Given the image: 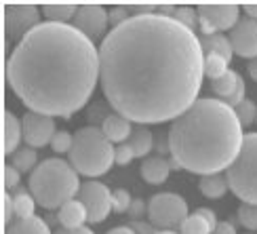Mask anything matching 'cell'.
Returning <instances> with one entry per match:
<instances>
[{
	"mask_svg": "<svg viewBox=\"0 0 257 234\" xmlns=\"http://www.w3.org/2000/svg\"><path fill=\"white\" fill-rule=\"evenodd\" d=\"M200 192L205 194L207 198H221L223 194L228 192V177L223 173H211V175H202L200 177Z\"/></svg>",
	"mask_w": 257,
	"mask_h": 234,
	"instance_id": "603a6c76",
	"label": "cell"
},
{
	"mask_svg": "<svg viewBox=\"0 0 257 234\" xmlns=\"http://www.w3.org/2000/svg\"><path fill=\"white\" fill-rule=\"evenodd\" d=\"M205 51L196 32L165 15H135L99 47V82L116 114L137 125L175 121L196 101Z\"/></svg>",
	"mask_w": 257,
	"mask_h": 234,
	"instance_id": "6da1fadb",
	"label": "cell"
},
{
	"mask_svg": "<svg viewBox=\"0 0 257 234\" xmlns=\"http://www.w3.org/2000/svg\"><path fill=\"white\" fill-rule=\"evenodd\" d=\"M3 11H5V32L9 40L21 42L32 30L40 26V11L36 5L7 3Z\"/></svg>",
	"mask_w": 257,
	"mask_h": 234,
	"instance_id": "9c48e42d",
	"label": "cell"
},
{
	"mask_svg": "<svg viewBox=\"0 0 257 234\" xmlns=\"http://www.w3.org/2000/svg\"><path fill=\"white\" fill-rule=\"evenodd\" d=\"M5 234H53L49 224L42 217H26V219H15L11 226H7Z\"/></svg>",
	"mask_w": 257,
	"mask_h": 234,
	"instance_id": "7402d4cb",
	"label": "cell"
},
{
	"mask_svg": "<svg viewBox=\"0 0 257 234\" xmlns=\"http://www.w3.org/2000/svg\"><path fill=\"white\" fill-rule=\"evenodd\" d=\"M228 63H230L228 59H223L221 55H215V53L205 55V76H209L211 80L221 78L228 72Z\"/></svg>",
	"mask_w": 257,
	"mask_h": 234,
	"instance_id": "83f0119b",
	"label": "cell"
},
{
	"mask_svg": "<svg viewBox=\"0 0 257 234\" xmlns=\"http://www.w3.org/2000/svg\"><path fill=\"white\" fill-rule=\"evenodd\" d=\"M80 188L78 171L61 158H47L30 175V194L45 209H61Z\"/></svg>",
	"mask_w": 257,
	"mask_h": 234,
	"instance_id": "277c9868",
	"label": "cell"
},
{
	"mask_svg": "<svg viewBox=\"0 0 257 234\" xmlns=\"http://www.w3.org/2000/svg\"><path fill=\"white\" fill-rule=\"evenodd\" d=\"M55 234H93V230L87 228V226H80V228H59Z\"/></svg>",
	"mask_w": 257,
	"mask_h": 234,
	"instance_id": "b9f144b4",
	"label": "cell"
},
{
	"mask_svg": "<svg viewBox=\"0 0 257 234\" xmlns=\"http://www.w3.org/2000/svg\"><path fill=\"white\" fill-rule=\"evenodd\" d=\"M40 11L53 24H68L70 19L76 17L78 5L76 3H45L40 7Z\"/></svg>",
	"mask_w": 257,
	"mask_h": 234,
	"instance_id": "ffe728a7",
	"label": "cell"
},
{
	"mask_svg": "<svg viewBox=\"0 0 257 234\" xmlns=\"http://www.w3.org/2000/svg\"><path fill=\"white\" fill-rule=\"evenodd\" d=\"M128 146L133 148L135 158H146L150 152L154 150V135L146 125L133 127V133L128 137Z\"/></svg>",
	"mask_w": 257,
	"mask_h": 234,
	"instance_id": "d6986e66",
	"label": "cell"
},
{
	"mask_svg": "<svg viewBox=\"0 0 257 234\" xmlns=\"http://www.w3.org/2000/svg\"><path fill=\"white\" fill-rule=\"evenodd\" d=\"M154 150L156 152H160V154H163V156H171V144H169V135L167 137H163V135H160V137H154Z\"/></svg>",
	"mask_w": 257,
	"mask_h": 234,
	"instance_id": "74e56055",
	"label": "cell"
},
{
	"mask_svg": "<svg viewBox=\"0 0 257 234\" xmlns=\"http://www.w3.org/2000/svg\"><path fill=\"white\" fill-rule=\"evenodd\" d=\"M144 213H148V205H146V200H142V198H133L131 207H128V215L135 217V219H139Z\"/></svg>",
	"mask_w": 257,
	"mask_h": 234,
	"instance_id": "8d00e7d4",
	"label": "cell"
},
{
	"mask_svg": "<svg viewBox=\"0 0 257 234\" xmlns=\"http://www.w3.org/2000/svg\"><path fill=\"white\" fill-rule=\"evenodd\" d=\"M156 234H179V232H173V230H158Z\"/></svg>",
	"mask_w": 257,
	"mask_h": 234,
	"instance_id": "bcb514c9",
	"label": "cell"
},
{
	"mask_svg": "<svg viewBox=\"0 0 257 234\" xmlns=\"http://www.w3.org/2000/svg\"><path fill=\"white\" fill-rule=\"evenodd\" d=\"M72 146H74V135L68 133V131H57L55 137H53V142H51L53 152H57V154L70 152V150H72Z\"/></svg>",
	"mask_w": 257,
	"mask_h": 234,
	"instance_id": "4dcf8cb0",
	"label": "cell"
},
{
	"mask_svg": "<svg viewBox=\"0 0 257 234\" xmlns=\"http://www.w3.org/2000/svg\"><path fill=\"white\" fill-rule=\"evenodd\" d=\"M133 158H135V152H133V148L128 144L116 146V154H114V163L116 165H128Z\"/></svg>",
	"mask_w": 257,
	"mask_h": 234,
	"instance_id": "e575fe53",
	"label": "cell"
},
{
	"mask_svg": "<svg viewBox=\"0 0 257 234\" xmlns=\"http://www.w3.org/2000/svg\"><path fill=\"white\" fill-rule=\"evenodd\" d=\"M196 211H198V213H200V215L205 217V219L209 221V224L213 226V230L217 228V224H219V221H217V215H215V211H211V209H207V207H200V209H196Z\"/></svg>",
	"mask_w": 257,
	"mask_h": 234,
	"instance_id": "ab89813d",
	"label": "cell"
},
{
	"mask_svg": "<svg viewBox=\"0 0 257 234\" xmlns=\"http://www.w3.org/2000/svg\"><path fill=\"white\" fill-rule=\"evenodd\" d=\"M213 93L217 95L221 101H226L230 108H236L240 101L247 99V89H244V80L234 70H228L221 78L211 82Z\"/></svg>",
	"mask_w": 257,
	"mask_h": 234,
	"instance_id": "5bb4252c",
	"label": "cell"
},
{
	"mask_svg": "<svg viewBox=\"0 0 257 234\" xmlns=\"http://www.w3.org/2000/svg\"><path fill=\"white\" fill-rule=\"evenodd\" d=\"M165 17H171V19L179 21L181 26H186L192 32L198 28V11L192 9V7H186V5H173L171 11H169V15H165Z\"/></svg>",
	"mask_w": 257,
	"mask_h": 234,
	"instance_id": "d4e9b609",
	"label": "cell"
},
{
	"mask_svg": "<svg viewBox=\"0 0 257 234\" xmlns=\"http://www.w3.org/2000/svg\"><path fill=\"white\" fill-rule=\"evenodd\" d=\"M108 24H110V13L101 5H78L76 17H74V26H76L84 36H89L91 40L103 36Z\"/></svg>",
	"mask_w": 257,
	"mask_h": 234,
	"instance_id": "7c38bea8",
	"label": "cell"
},
{
	"mask_svg": "<svg viewBox=\"0 0 257 234\" xmlns=\"http://www.w3.org/2000/svg\"><path fill=\"white\" fill-rule=\"evenodd\" d=\"M179 234H213V226L196 211V213L186 217V221L179 228Z\"/></svg>",
	"mask_w": 257,
	"mask_h": 234,
	"instance_id": "4316f807",
	"label": "cell"
},
{
	"mask_svg": "<svg viewBox=\"0 0 257 234\" xmlns=\"http://www.w3.org/2000/svg\"><path fill=\"white\" fill-rule=\"evenodd\" d=\"M105 234H137L131 226H118V228H112L110 232H105Z\"/></svg>",
	"mask_w": 257,
	"mask_h": 234,
	"instance_id": "ee69618b",
	"label": "cell"
},
{
	"mask_svg": "<svg viewBox=\"0 0 257 234\" xmlns=\"http://www.w3.org/2000/svg\"><path fill=\"white\" fill-rule=\"evenodd\" d=\"M11 165H13L19 173H32L38 167V154L34 148H19V150L11 156Z\"/></svg>",
	"mask_w": 257,
	"mask_h": 234,
	"instance_id": "cb8c5ba5",
	"label": "cell"
},
{
	"mask_svg": "<svg viewBox=\"0 0 257 234\" xmlns=\"http://www.w3.org/2000/svg\"><path fill=\"white\" fill-rule=\"evenodd\" d=\"M198 32L202 36L217 34L221 30H232L240 21L238 5H198Z\"/></svg>",
	"mask_w": 257,
	"mask_h": 234,
	"instance_id": "ba28073f",
	"label": "cell"
},
{
	"mask_svg": "<svg viewBox=\"0 0 257 234\" xmlns=\"http://www.w3.org/2000/svg\"><path fill=\"white\" fill-rule=\"evenodd\" d=\"M188 217V203L179 194L163 192L154 194L148 203V221L156 230L181 228Z\"/></svg>",
	"mask_w": 257,
	"mask_h": 234,
	"instance_id": "52a82bcc",
	"label": "cell"
},
{
	"mask_svg": "<svg viewBox=\"0 0 257 234\" xmlns=\"http://www.w3.org/2000/svg\"><path fill=\"white\" fill-rule=\"evenodd\" d=\"M249 76L257 82V59H251V63H249Z\"/></svg>",
	"mask_w": 257,
	"mask_h": 234,
	"instance_id": "f6af8a7d",
	"label": "cell"
},
{
	"mask_svg": "<svg viewBox=\"0 0 257 234\" xmlns=\"http://www.w3.org/2000/svg\"><path fill=\"white\" fill-rule=\"evenodd\" d=\"M131 228L137 232V234H156V228L152 226V224H150V221H133V224H131Z\"/></svg>",
	"mask_w": 257,
	"mask_h": 234,
	"instance_id": "f35d334b",
	"label": "cell"
},
{
	"mask_svg": "<svg viewBox=\"0 0 257 234\" xmlns=\"http://www.w3.org/2000/svg\"><path fill=\"white\" fill-rule=\"evenodd\" d=\"M171 171H173V169H171L169 158H165V156H150V158H144L142 167H139V173H142V177L146 179L148 184H152V186L163 184L165 179L169 177Z\"/></svg>",
	"mask_w": 257,
	"mask_h": 234,
	"instance_id": "9a60e30c",
	"label": "cell"
},
{
	"mask_svg": "<svg viewBox=\"0 0 257 234\" xmlns=\"http://www.w3.org/2000/svg\"><path fill=\"white\" fill-rule=\"evenodd\" d=\"M101 131L105 133V137L112 142V144H124L126 137H131L133 133V125L128 119H124V116L120 114H110L108 119L103 121L101 125Z\"/></svg>",
	"mask_w": 257,
	"mask_h": 234,
	"instance_id": "ac0fdd59",
	"label": "cell"
},
{
	"mask_svg": "<svg viewBox=\"0 0 257 234\" xmlns=\"http://www.w3.org/2000/svg\"><path fill=\"white\" fill-rule=\"evenodd\" d=\"M171 158L190 173L228 171L242 148V125L221 99L200 97L169 129Z\"/></svg>",
	"mask_w": 257,
	"mask_h": 234,
	"instance_id": "3957f363",
	"label": "cell"
},
{
	"mask_svg": "<svg viewBox=\"0 0 257 234\" xmlns=\"http://www.w3.org/2000/svg\"><path fill=\"white\" fill-rule=\"evenodd\" d=\"M228 186L242 203L257 205V133L244 135L236 161L226 171Z\"/></svg>",
	"mask_w": 257,
	"mask_h": 234,
	"instance_id": "8992f818",
	"label": "cell"
},
{
	"mask_svg": "<svg viewBox=\"0 0 257 234\" xmlns=\"http://www.w3.org/2000/svg\"><path fill=\"white\" fill-rule=\"evenodd\" d=\"M200 47L205 51V55H211V53H215V55H221L223 59H232V42L228 36L223 34H211V36H200Z\"/></svg>",
	"mask_w": 257,
	"mask_h": 234,
	"instance_id": "44dd1931",
	"label": "cell"
},
{
	"mask_svg": "<svg viewBox=\"0 0 257 234\" xmlns=\"http://www.w3.org/2000/svg\"><path fill=\"white\" fill-rule=\"evenodd\" d=\"M230 42H232V51L238 57L257 59V19L242 17L230 30Z\"/></svg>",
	"mask_w": 257,
	"mask_h": 234,
	"instance_id": "4fadbf2b",
	"label": "cell"
},
{
	"mask_svg": "<svg viewBox=\"0 0 257 234\" xmlns=\"http://www.w3.org/2000/svg\"><path fill=\"white\" fill-rule=\"evenodd\" d=\"M242 11H244V15H247V17L257 19V3H244Z\"/></svg>",
	"mask_w": 257,
	"mask_h": 234,
	"instance_id": "7bdbcfd3",
	"label": "cell"
},
{
	"mask_svg": "<svg viewBox=\"0 0 257 234\" xmlns=\"http://www.w3.org/2000/svg\"><path fill=\"white\" fill-rule=\"evenodd\" d=\"M255 123H257V119H255Z\"/></svg>",
	"mask_w": 257,
	"mask_h": 234,
	"instance_id": "7dc6e473",
	"label": "cell"
},
{
	"mask_svg": "<svg viewBox=\"0 0 257 234\" xmlns=\"http://www.w3.org/2000/svg\"><path fill=\"white\" fill-rule=\"evenodd\" d=\"M70 154V165L76 169L78 175L99 177L110 171L114 165L116 148L105 137L101 127H84L74 133V146Z\"/></svg>",
	"mask_w": 257,
	"mask_h": 234,
	"instance_id": "5b68a950",
	"label": "cell"
},
{
	"mask_svg": "<svg viewBox=\"0 0 257 234\" xmlns=\"http://www.w3.org/2000/svg\"><path fill=\"white\" fill-rule=\"evenodd\" d=\"M78 198L82 200V205L87 207V213H89V221L91 224H101V221L110 215L112 209V192L105 184L99 182H84Z\"/></svg>",
	"mask_w": 257,
	"mask_h": 234,
	"instance_id": "30bf717a",
	"label": "cell"
},
{
	"mask_svg": "<svg viewBox=\"0 0 257 234\" xmlns=\"http://www.w3.org/2000/svg\"><path fill=\"white\" fill-rule=\"evenodd\" d=\"M131 203H133V198H131V194H128L126 190L118 188V190H114L112 192V209L116 211V213H124V211H128Z\"/></svg>",
	"mask_w": 257,
	"mask_h": 234,
	"instance_id": "1f68e13d",
	"label": "cell"
},
{
	"mask_svg": "<svg viewBox=\"0 0 257 234\" xmlns=\"http://www.w3.org/2000/svg\"><path fill=\"white\" fill-rule=\"evenodd\" d=\"M57 219L61 228H80L84 226V221H89V213L80 198H72L59 209Z\"/></svg>",
	"mask_w": 257,
	"mask_h": 234,
	"instance_id": "2e32d148",
	"label": "cell"
},
{
	"mask_svg": "<svg viewBox=\"0 0 257 234\" xmlns=\"http://www.w3.org/2000/svg\"><path fill=\"white\" fill-rule=\"evenodd\" d=\"M24 140V125L13 112H5V133H3V146L5 154L13 156L19 150V142Z\"/></svg>",
	"mask_w": 257,
	"mask_h": 234,
	"instance_id": "e0dca14e",
	"label": "cell"
},
{
	"mask_svg": "<svg viewBox=\"0 0 257 234\" xmlns=\"http://www.w3.org/2000/svg\"><path fill=\"white\" fill-rule=\"evenodd\" d=\"M15 203V217L17 219H26V217H34V209H36V198L32 196L26 190H19V192L13 196Z\"/></svg>",
	"mask_w": 257,
	"mask_h": 234,
	"instance_id": "484cf974",
	"label": "cell"
},
{
	"mask_svg": "<svg viewBox=\"0 0 257 234\" xmlns=\"http://www.w3.org/2000/svg\"><path fill=\"white\" fill-rule=\"evenodd\" d=\"M15 203H13V196H9V192H5L3 196V221L5 226H11L15 221Z\"/></svg>",
	"mask_w": 257,
	"mask_h": 234,
	"instance_id": "836d02e7",
	"label": "cell"
},
{
	"mask_svg": "<svg viewBox=\"0 0 257 234\" xmlns=\"http://www.w3.org/2000/svg\"><path fill=\"white\" fill-rule=\"evenodd\" d=\"M7 80L30 112L70 119L99 82V49L76 26L45 21L17 42Z\"/></svg>",
	"mask_w": 257,
	"mask_h": 234,
	"instance_id": "7a4b0ae2",
	"label": "cell"
},
{
	"mask_svg": "<svg viewBox=\"0 0 257 234\" xmlns=\"http://www.w3.org/2000/svg\"><path fill=\"white\" fill-rule=\"evenodd\" d=\"M24 140H26V146L30 148H45L53 142L57 129H55V121L53 116H47V114H38V112H28L24 116Z\"/></svg>",
	"mask_w": 257,
	"mask_h": 234,
	"instance_id": "8fae6325",
	"label": "cell"
},
{
	"mask_svg": "<svg viewBox=\"0 0 257 234\" xmlns=\"http://www.w3.org/2000/svg\"><path fill=\"white\" fill-rule=\"evenodd\" d=\"M213 234H236V228H234L230 221H219L217 228L213 230Z\"/></svg>",
	"mask_w": 257,
	"mask_h": 234,
	"instance_id": "60d3db41",
	"label": "cell"
},
{
	"mask_svg": "<svg viewBox=\"0 0 257 234\" xmlns=\"http://www.w3.org/2000/svg\"><path fill=\"white\" fill-rule=\"evenodd\" d=\"M19 179H21V173L13 165H5V188L11 190V188H17L19 186Z\"/></svg>",
	"mask_w": 257,
	"mask_h": 234,
	"instance_id": "d590c367",
	"label": "cell"
},
{
	"mask_svg": "<svg viewBox=\"0 0 257 234\" xmlns=\"http://www.w3.org/2000/svg\"><path fill=\"white\" fill-rule=\"evenodd\" d=\"M234 112H236L238 121H240V125H242V129H244V127H251V125L255 123V119H257V105H255L251 99L240 101L236 108H234Z\"/></svg>",
	"mask_w": 257,
	"mask_h": 234,
	"instance_id": "f1b7e54d",
	"label": "cell"
},
{
	"mask_svg": "<svg viewBox=\"0 0 257 234\" xmlns=\"http://www.w3.org/2000/svg\"><path fill=\"white\" fill-rule=\"evenodd\" d=\"M108 13H110V21H112V26H114V28H118V26L124 24V21L131 19V11H128V7H124V5L112 7Z\"/></svg>",
	"mask_w": 257,
	"mask_h": 234,
	"instance_id": "d6a6232c",
	"label": "cell"
},
{
	"mask_svg": "<svg viewBox=\"0 0 257 234\" xmlns=\"http://www.w3.org/2000/svg\"><path fill=\"white\" fill-rule=\"evenodd\" d=\"M238 221L242 228L247 230H257V205L242 203L238 207Z\"/></svg>",
	"mask_w": 257,
	"mask_h": 234,
	"instance_id": "f546056e",
	"label": "cell"
}]
</instances>
